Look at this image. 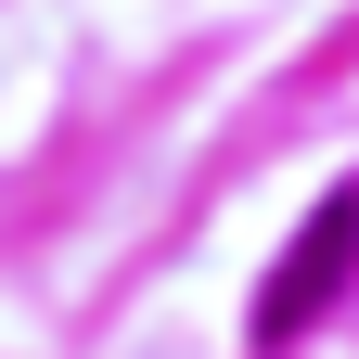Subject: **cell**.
<instances>
[{
  "instance_id": "6da1fadb",
  "label": "cell",
  "mask_w": 359,
  "mask_h": 359,
  "mask_svg": "<svg viewBox=\"0 0 359 359\" xmlns=\"http://www.w3.org/2000/svg\"><path fill=\"white\" fill-rule=\"evenodd\" d=\"M346 269H359V193H334V205L295 231V257L257 283V346H295V334L346 295Z\"/></svg>"
}]
</instances>
